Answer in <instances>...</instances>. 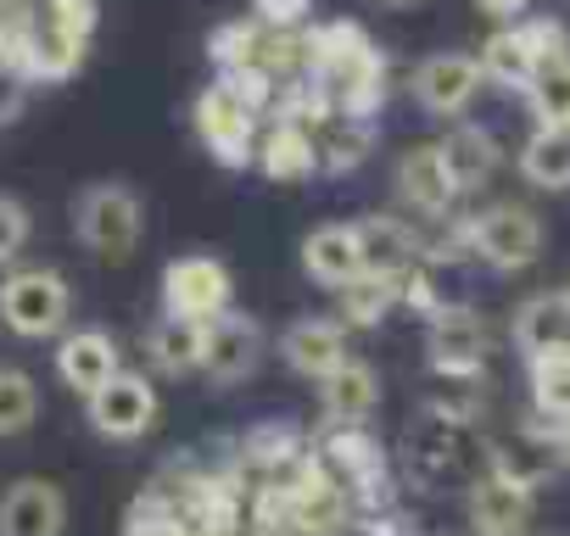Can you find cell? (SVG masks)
<instances>
[{"label":"cell","instance_id":"30bf717a","mask_svg":"<svg viewBox=\"0 0 570 536\" xmlns=\"http://www.w3.org/2000/svg\"><path fill=\"white\" fill-rule=\"evenodd\" d=\"M403 453H409V469H414L420 480H448V475H459V464H464V453H470V419L453 414V408H442V403H431V408L409 425Z\"/></svg>","mask_w":570,"mask_h":536},{"label":"cell","instance_id":"277c9868","mask_svg":"<svg viewBox=\"0 0 570 536\" xmlns=\"http://www.w3.org/2000/svg\"><path fill=\"white\" fill-rule=\"evenodd\" d=\"M470 257H481L498 275H520L542 257V218L520 201H492L470 218Z\"/></svg>","mask_w":570,"mask_h":536},{"label":"cell","instance_id":"7c38bea8","mask_svg":"<svg viewBox=\"0 0 570 536\" xmlns=\"http://www.w3.org/2000/svg\"><path fill=\"white\" fill-rule=\"evenodd\" d=\"M68 530V492L46 475H18L0 492V536H62Z\"/></svg>","mask_w":570,"mask_h":536},{"label":"cell","instance_id":"4dcf8cb0","mask_svg":"<svg viewBox=\"0 0 570 536\" xmlns=\"http://www.w3.org/2000/svg\"><path fill=\"white\" fill-rule=\"evenodd\" d=\"M29 235H35V224H29V207H23L18 196H0V268H12V262L23 257Z\"/></svg>","mask_w":570,"mask_h":536},{"label":"cell","instance_id":"ffe728a7","mask_svg":"<svg viewBox=\"0 0 570 536\" xmlns=\"http://www.w3.org/2000/svg\"><path fill=\"white\" fill-rule=\"evenodd\" d=\"M358 240H364V268H370V275H392V280H403L409 268L420 262V235H414L409 224L386 218V212L358 218Z\"/></svg>","mask_w":570,"mask_h":536},{"label":"cell","instance_id":"4fadbf2b","mask_svg":"<svg viewBox=\"0 0 570 536\" xmlns=\"http://www.w3.org/2000/svg\"><path fill=\"white\" fill-rule=\"evenodd\" d=\"M303 275L320 286V291H342L347 280L364 275V240H358V224L347 218H325L303 235Z\"/></svg>","mask_w":570,"mask_h":536},{"label":"cell","instance_id":"9c48e42d","mask_svg":"<svg viewBox=\"0 0 570 536\" xmlns=\"http://www.w3.org/2000/svg\"><path fill=\"white\" fill-rule=\"evenodd\" d=\"M263 364V325L240 308H224L202 325V369L213 386H240Z\"/></svg>","mask_w":570,"mask_h":536},{"label":"cell","instance_id":"836d02e7","mask_svg":"<svg viewBox=\"0 0 570 536\" xmlns=\"http://www.w3.org/2000/svg\"><path fill=\"white\" fill-rule=\"evenodd\" d=\"M229 536H279V530H268V525L257 519V525H246V530H229Z\"/></svg>","mask_w":570,"mask_h":536},{"label":"cell","instance_id":"4316f807","mask_svg":"<svg viewBox=\"0 0 570 536\" xmlns=\"http://www.w3.org/2000/svg\"><path fill=\"white\" fill-rule=\"evenodd\" d=\"M520 96H525V112L537 118V129H564L570 123V57L542 62Z\"/></svg>","mask_w":570,"mask_h":536},{"label":"cell","instance_id":"8fae6325","mask_svg":"<svg viewBox=\"0 0 570 536\" xmlns=\"http://www.w3.org/2000/svg\"><path fill=\"white\" fill-rule=\"evenodd\" d=\"M57 380L73 391V397H90L101 380H112L124 369V347L112 330L101 325H79V330H62L57 336Z\"/></svg>","mask_w":570,"mask_h":536},{"label":"cell","instance_id":"e575fe53","mask_svg":"<svg viewBox=\"0 0 570 536\" xmlns=\"http://www.w3.org/2000/svg\"><path fill=\"white\" fill-rule=\"evenodd\" d=\"M559 302H564V314H570V280H564V291H559Z\"/></svg>","mask_w":570,"mask_h":536},{"label":"cell","instance_id":"8992f818","mask_svg":"<svg viewBox=\"0 0 570 536\" xmlns=\"http://www.w3.org/2000/svg\"><path fill=\"white\" fill-rule=\"evenodd\" d=\"M85 419L101 441H140L157 425V386L140 369H118L85 397Z\"/></svg>","mask_w":570,"mask_h":536},{"label":"cell","instance_id":"5bb4252c","mask_svg":"<svg viewBox=\"0 0 570 536\" xmlns=\"http://www.w3.org/2000/svg\"><path fill=\"white\" fill-rule=\"evenodd\" d=\"M252 168H263V179H274V185H303V179H314V173H320L314 129H308V123H292V118H274V123L257 135Z\"/></svg>","mask_w":570,"mask_h":536},{"label":"cell","instance_id":"7a4b0ae2","mask_svg":"<svg viewBox=\"0 0 570 536\" xmlns=\"http://www.w3.org/2000/svg\"><path fill=\"white\" fill-rule=\"evenodd\" d=\"M73 319V286L62 268H12L0 280V325L18 341H57Z\"/></svg>","mask_w":570,"mask_h":536},{"label":"cell","instance_id":"603a6c76","mask_svg":"<svg viewBox=\"0 0 570 536\" xmlns=\"http://www.w3.org/2000/svg\"><path fill=\"white\" fill-rule=\"evenodd\" d=\"M509 330H514V347H520L525 358H537V353L570 341V314H564L559 291H537V297H525V302L514 308V325H509Z\"/></svg>","mask_w":570,"mask_h":536},{"label":"cell","instance_id":"52a82bcc","mask_svg":"<svg viewBox=\"0 0 570 536\" xmlns=\"http://www.w3.org/2000/svg\"><path fill=\"white\" fill-rule=\"evenodd\" d=\"M481 85H487V73H481V62H475L470 51H436V57H425V62L409 73L414 107H420L425 118H448V123H459V118L475 107Z\"/></svg>","mask_w":570,"mask_h":536},{"label":"cell","instance_id":"3957f363","mask_svg":"<svg viewBox=\"0 0 570 536\" xmlns=\"http://www.w3.org/2000/svg\"><path fill=\"white\" fill-rule=\"evenodd\" d=\"M492 353V330L475 308L464 302H436L425 314V364L442 375V380H475L481 364Z\"/></svg>","mask_w":570,"mask_h":536},{"label":"cell","instance_id":"ac0fdd59","mask_svg":"<svg viewBox=\"0 0 570 536\" xmlns=\"http://www.w3.org/2000/svg\"><path fill=\"white\" fill-rule=\"evenodd\" d=\"M279 358L292 375L320 380L325 369H336L347 358V325L342 319H292L279 336Z\"/></svg>","mask_w":570,"mask_h":536},{"label":"cell","instance_id":"484cf974","mask_svg":"<svg viewBox=\"0 0 570 536\" xmlns=\"http://www.w3.org/2000/svg\"><path fill=\"white\" fill-rule=\"evenodd\" d=\"M397 286L403 280H392V275H370V268H364V275L358 280H347L336 297H342V325H353V330H375L392 308H403L397 302Z\"/></svg>","mask_w":570,"mask_h":536},{"label":"cell","instance_id":"f546056e","mask_svg":"<svg viewBox=\"0 0 570 536\" xmlns=\"http://www.w3.org/2000/svg\"><path fill=\"white\" fill-rule=\"evenodd\" d=\"M257 40H263V29H257V23H224V29H213V34H207V57H213V68H218V73H229V68L257 62Z\"/></svg>","mask_w":570,"mask_h":536},{"label":"cell","instance_id":"6da1fadb","mask_svg":"<svg viewBox=\"0 0 570 536\" xmlns=\"http://www.w3.org/2000/svg\"><path fill=\"white\" fill-rule=\"evenodd\" d=\"M68 218H73V240H79L90 257H101V262L135 257V246H140V235H146L140 190L124 185V179H96V185H85V190L73 196Z\"/></svg>","mask_w":570,"mask_h":536},{"label":"cell","instance_id":"d6986e66","mask_svg":"<svg viewBox=\"0 0 570 536\" xmlns=\"http://www.w3.org/2000/svg\"><path fill=\"white\" fill-rule=\"evenodd\" d=\"M140 353H146V364H151L157 375L185 380V375H196V369H202V325H196V319L157 314V325L146 330Z\"/></svg>","mask_w":570,"mask_h":536},{"label":"cell","instance_id":"d590c367","mask_svg":"<svg viewBox=\"0 0 570 536\" xmlns=\"http://www.w3.org/2000/svg\"><path fill=\"white\" fill-rule=\"evenodd\" d=\"M386 7H414V0H386Z\"/></svg>","mask_w":570,"mask_h":536},{"label":"cell","instance_id":"e0dca14e","mask_svg":"<svg viewBox=\"0 0 570 536\" xmlns=\"http://www.w3.org/2000/svg\"><path fill=\"white\" fill-rule=\"evenodd\" d=\"M470 525H475V536H520L531 525V486L487 469L470 486Z\"/></svg>","mask_w":570,"mask_h":536},{"label":"cell","instance_id":"7402d4cb","mask_svg":"<svg viewBox=\"0 0 570 536\" xmlns=\"http://www.w3.org/2000/svg\"><path fill=\"white\" fill-rule=\"evenodd\" d=\"M442 146V162H448V173H453V185H459V196L464 190H481L492 173H498V140L487 135V129H475V123H459L448 140H436Z\"/></svg>","mask_w":570,"mask_h":536},{"label":"cell","instance_id":"44dd1931","mask_svg":"<svg viewBox=\"0 0 570 536\" xmlns=\"http://www.w3.org/2000/svg\"><path fill=\"white\" fill-rule=\"evenodd\" d=\"M481 73L492 79V85H503V90H525L531 85V73L542 68V57H537V46H531V34H525V23L514 18V23H503L487 46H481Z\"/></svg>","mask_w":570,"mask_h":536},{"label":"cell","instance_id":"83f0119b","mask_svg":"<svg viewBox=\"0 0 570 536\" xmlns=\"http://www.w3.org/2000/svg\"><path fill=\"white\" fill-rule=\"evenodd\" d=\"M40 425V386L29 369L18 364H0V441L29 436Z\"/></svg>","mask_w":570,"mask_h":536},{"label":"cell","instance_id":"9a60e30c","mask_svg":"<svg viewBox=\"0 0 570 536\" xmlns=\"http://www.w3.org/2000/svg\"><path fill=\"white\" fill-rule=\"evenodd\" d=\"M392 179H397V196H403L414 212H425V218H442V212L459 201V185H453V173H448L436 140L409 146V151L397 157V173H392Z\"/></svg>","mask_w":570,"mask_h":536},{"label":"cell","instance_id":"1f68e13d","mask_svg":"<svg viewBox=\"0 0 570 536\" xmlns=\"http://www.w3.org/2000/svg\"><path fill=\"white\" fill-rule=\"evenodd\" d=\"M314 18V0H252L257 29H303Z\"/></svg>","mask_w":570,"mask_h":536},{"label":"cell","instance_id":"d6a6232c","mask_svg":"<svg viewBox=\"0 0 570 536\" xmlns=\"http://www.w3.org/2000/svg\"><path fill=\"white\" fill-rule=\"evenodd\" d=\"M525 7L531 0H475V12H487L492 23H514V18H525Z\"/></svg>","mask_w":570,"mask_h":536},{"label":"cell","instance_id":"f1b7e54d","mask_svg":"<svg viewBox=\"0 0 570 536\" xmlns=\"http://www.w3.org/2000/svg\"><path fill=\"white\" fill-rule=\"evenodd\" d=\"M525 364H531V403H537V414L564 419L570 414V341L548 347V353H537Z\"/></svg>","mask_w":570,"mask_h":536},{"label":"cell","instance_id":"2e32d148","mask_svg":"<svg viewBox=\"0 0 570 536\" xmlns=\"http://www.w3.org/2000/svg\"><path fill=\"white\" fill-rule=\"evenodd\" d=\"M314 386H320V408L331 425H364L381 408V375H375V364H364L353 353L336 369H325Z\"/></svg>","mask_w":570,"mask_h":536},{"label":"cell","instance_id":"d4e9b609","mask_svg":"<svg viewBox=\"0 0 570 536\" xmlns=\"http://www.w3.org/2000/svg\"><path fill=\"white\" fill-rule=\"evenodd\" d=\"M520 179L531 190H570V123L564 129H531L520 146Z\"/></svg>","mask_w":570,"mask_h":536},{"label":"cell","instance_id":"5b68a950","mask_svg":"<svg viewBox=\"0 0 570 536\" xmlns=\"http://www.w3.org/2000/svg\"><path fill=\"white\" fill-rule=\"evenodd\" d=\"M163 314L174 319H196L207 325L213 314L235 308V280H229V262L213 251H185L163 268Z\"/></svg>","mask_w":570,"mask_h":536},{"label":"cell","instance_id":"cb8c5ba5","mask_svg":"<svg viewBox=\"0 0 570 536\" xmlns=\"http://www.w3.org/2000/svg\"><path fill=\"white\" fill-rule=\"evenodd\" d=\"M314 146H320V168H325V173H347V168H358V162L370 157L375 129H370V118L325 112V118L314 123Z\"/></svg>","mask_w":570,"mask_h":536},{"label":"cell","instance_id":"ba28073f","mask_svg":"<svg viewBox=\"0 0 570 536\" xmlns=\"http://www.w3.org/2000/svg\"><path fill=\"white\" fill-rule=\"evenodd\" d=\"M190 129L196 140L207 146L213 162L224 168H252V151H257V112L246 101H235L224 85H207L190 107Z\"/></svg>","mask_w":570,"mask_h":536}]
</instances>
